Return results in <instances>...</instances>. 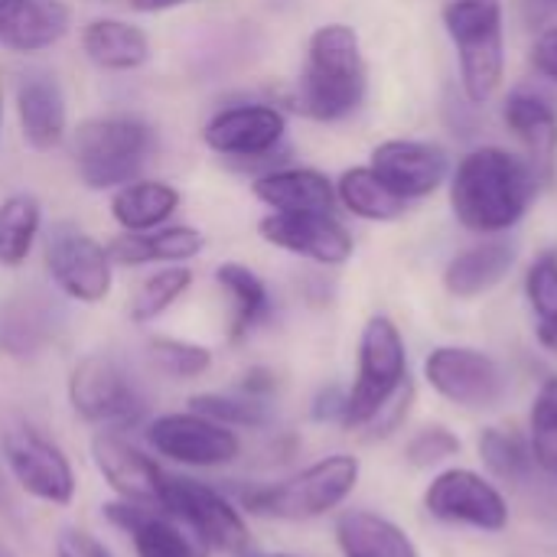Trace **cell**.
<instances>
[{
    "instance_id": "6da1fadb",
    "label": "cell",
    "mask_w": 557,
    "mask_h": 557,
    "mask_svg": "<svg viewBox=\"0 0 557 557\" xmlns=\"http://www.w3.org/2000/svg\"><path fill=\"white\" fill-rule=\"evenodd\" d=\"M535 193L539 180L529 160L503 147H476L450 170V209L467 232L483 238L512 232Z\"/></svg>"
},
{
    "instance_id": "7a4b0ae2",
    "label": "cell",
    "mask_w": 557,
    "mask_h": 557,
    "mask_svg": "<svg viewBox=\"0 0 557 557\" xmlns=\"http://www.w3.org/2000/svg\"><path fill=\"white\" fill-rule=\"evenodd\" d=\"M369 95V65L359 33L346 23L320 26L304 55L294 108L320 124L352 117Z\"/></svg>"
},
{
    "instance_id": "3957f363",
    "label": "cell",
    "mask_w": 557,
    "mask_h": 557,
    "mask_svg": "<svg viewBox=\"0 0 557 557\" xmlns=\"http://www.w3.org/2000/svg\"><path fill=\"white\" fill-rule=\"evenodd\" d=\"M362 463L352 454H330L294 476L268 486L242 490L238 503L251 516L274 522H310L336 512L359 486Z\"/></svg>"
},
{
    "instance_id": "277c9868",
    "label": "cell",
    "mask_w": 557,
    "mask_h": 557,
    "mask_svg": "<svg viewBox=\"0 0 557 557\" xmlns=\"http://www.w3.org/2000/svg\"><path fill=\"white\" fill-rule=\"evenodd\" d=\"M444 29L457 49L460 88L470 104H486L506 75V7L503 0H447Z\"/></svg>"
},
{
    "instance_id": "5b68a950",
    "label": "cell",
    "mask_w": 557,
    "mask_h": 557,
    "mask_svg": "<svg viewBox=\"0 0 557 557\" xmlns=\"http://www.w3.org/2000/svg\"><path fill=\"white\" fill-rule=\"evenodd\" d=\"M411 388L408 346L398 323L385 313L366 320L356 352V382L346 392V431H366L392 401Z\"/></svg>"
},
{
    "instance_id": "8992f818",
    "label": "cell",
    "mask_w": 557,
    "mask_h": 557,
    "mask_svg": "<svg viewBox=\"0 0 557 557\" xmlns=\"http://www.w3.org/2000/svg\"><path fill=\"white\" fill-rule=\"evenodd\" d=\"M153 150V131L127 114L91 117L75 131V170L88 189H121L137 180Z\"/></svg>"
},
{
    "instance_id": "52a82bcc",
    "label": "cell",
    "mask_w": 557,
    "mask_h": 557,
    "mask_svg": "<svg viewBox=\"0 0 557 557\" xmlns=\"http://www.w3.org/2000/svg\"><path fill=\"white\" fill-rule=\"evenodd\" d=\"M0 460L20 493L46 506H69L75 499L78 483L65 450L52 437H46L33 421L26 418L3 421Z\"/></svg>"
},
{
    "instance_id": "ba28073f",
    "label": "cell",
    "mask_w": 557,
    "mask_h": 557,
    "mask_svg": "<svg viewBox=\"0 0 557 557\" xmlns=\"http://www.w3.org/2000/svg\"><path fill=\"white\" fill-rule=\"evenodd\" d=\"M69 405L85 424H95L101 431H131L147 414L140 388L108 352H88L72 366Z\"/></svg>"
},
{
    "instance_id": "9c48e42d",
    "label": "cell",
    "mask_w": 557,
    "mask_h": 557,
    "mask_svg": "<svg viewBox=\"0 0 557 557\" xmlns=\"http://www.w3.org/2000/svg\"><path fill=\"white\" fill-rule=\"evenodd\" d=\"M163 512H170L176 522H183L206 552L219 555H245L251 532L242 516V509L222 496L215 486L193 480V476H170Z\"/></svg>"
},
{
    "instance_id": "30bf717a",
    "label": "cell",
    "mask_w": 557,
    "mask_h": 557,
    "mask_svg": "<svg viewBox=\"0 0 557 557\" xmlns=\"http://www.w3.org/2000/svg\"><path fill=\"white\" fill-rule=\"evenodd\" d=\"M428 385L463 411H496L509 395L506 369L473 346H437L424 359Z\"/></svg>"
},
{
    "instance_id": "8fae6325",
    "label": "cell",
    "mask_w": 557,
    "mask_h": 557,
    "mask_svg": "<svg viewBox=\"0 0 557 557\" xmlns=\"http://www.w3.org/2000/svg\"><path fill=\"white\" fill-rule=\"evenodd\" d=\"M424 509L437 522L467 525L486 535H499L509 525V503L503 490L470 467L441 470L424 490Z\"/></svg>"
},
{
    "instance_id": "7c38bea8",
    "label": "cell",
    "mask_w": 557,
    "mask_h": 557,
    "mask_svg": "<svg viewBox=\"0 0 557 557\" xmlns=\"http://www.w3.org/2000/svg\"><path fill=\"white\" fill-rule=\"evenodd\" d=\"M147 447L157 457H166L196 470H219L238 460L242 441L238 431L199 414V411H170L147 424Z\"/></svg>"
},
{
    "instance_id": "4fadbf2b",
    "label": "cell",
    "mask_w": 557,
    "mask_h": 557,
    "mask_svg": "<svg viewBox=\"0 0 557 557\" xmlns=\"http://www.w3.org/2000/svg\"><path fill=\"white\" fill-rule=\"evenodd\" d=\"M46 268L52 284L78 304H101L111 294V258L101 242L72 222H55L46 235Z\"/></svg>"
},
{
    "instance_id": "5bb4252c",
    "label": "cell",
    "mask_w": 557,
    "mask_h": 557,
    "mask_svg": "<svg viewBox=\"0 0 557 557\" xmlns=\"http://www.w3.org/2000/svg\"><path fill=\"white\" fill-rule=\"evenodd\" d=\"M287 134V117L274 104H235L222 108L202 131L209 150L235 163H281V144Z\"/></svg>"
},
{
    "instance_id": "9a60e30c",
    "label": "cell",
    "mask_w": 557,
    "mask_h": 557,
    "mask_svg": "<svg viewBox=\"0 0 557 557\" xmlns=\"http://www.w3.org/2000/svg\"><path fill=\"white\" fill-rule=\"evenodd\" d=\"M258 232L268 245L323 268H339L356 251L349 228L333 212H271L258 222Z\"/></svg>"
},
{
    "instance_id": "2e32d148",
    "label": "cell",
    "mask_w": 557,
    "mask_h": 557,
    "mask_svg": "<svg viewBox=\"0 0 557 557\" xmlns=\"http://www.w3.org/2000/svg\"><path fill=\"white\" fill-rule=\"evenodd\" d=\"M91 460L117 499L163 509L166 480L163 467L124 437V431H98L91 437Z\"/></svg>"
},
{
    "instance_id": "e0dca14e",
    "label": "cell",
    "mask_w": 557,
    "mask_h": 557,
    "mask_svg": "<svg viewBox=\"0 0 557 557\" xmlns=\"http://www.w3.org/2000/svg\"><path fill=\"white\" fill-rule=\"evenodd\" d=\"M369 166L405 199H424L437 193L450 176V157L441 144L392 137L372 150Z\"/></svg>"
},
{
    "instance_id": "ac0fdd59",
    "label": "cell",
    "mask_w": 557,
    "mask_h": 557,
    "mask_svg": "<svg viewBox=\"0 0 557 557\" xmlns=\"http://www.w3.org/2000/svg\"><path fill=\"white\" fill-rule=\"evenodd\" d=\"M62 330L59 304L39 290L26 287L0 300V356L26 362L42 356Z\"/></svg>"
},
{
    "instance_id": "d6986e66",
    "label": "cell",
    "mask_w": 557,
    "mask_h": 557,
    "mask_svg": "<svg viewBox=\"0 0 557 557\" xmlns=\"http://www.w3.org/2000/svg\"><path fill=\"white\" fill-rule=\"evenodd\" d=\"M503 121L525 147L529 166L539 183H557V111L555 104L529 88H516L503 104Z\"/></svg>"
},
{
    "instance_id": "ffe728a7",
    "label": "cell",
    "mask_w": 557,
    "mask_h": 557,
    "mask_svg": "<svg viewBox=\"0 0 557 557\" xmlns=\"http://www.w3.org/2000/svg\"><path fill=\"white\" fill-rule=\"evenodd\" d=\"M519 248L503 235L480 238L476 245L457 251L444 268V290L457 300H476L496 290L516 268Z\"/></svg>"
},
{
    "instance_id": "44dd1931",
    "label": "cell",
    "mask_w": 557,
    "mask_h": 557,
    "mask_svg": "<svg viewBox=\"0 0 557 557\" xmlns=\"http://www.w3.org/2000/svg\"><path fill=\"white\" fill-rule=\"evenodd\" d=\"M72 26L62 0H0V46L16 55L52 49Z\"/></svg>"
},
{
    "instance_id": "7402d4cb",
    "label": "cell",
    "mask_w": 557,
    "mask_h": 557,
    "mask_svg": "<svg viewBox=\"0 0 557 557\" xmlns=\"http://www.w3.org/2000/svg\"><path fill=\"white\" fill-rule=\"evenodd\" d=\"M16 117H20L23 140L33 150H39V153L55 150L69 127V108H65L62 85L46 72L23 75V82L16 85Z\"/></svg>"
},
{
    "instance_id": "603a6c76",
    "label": "cell",
    "mask_w": 557,
    "mask_h": 557,
    "mask_svg": "<svg viewBox=\"0 0 557 557\" xmlns=\"http://www.w3.org/2000/svg\"><path fill=\"white\" fill-rule=\"evenodd\" d=\"M101 516L131 535L134 555L137 557H199L193 552L189 539L176 525V519L157 506H140V503H108L101 506Z\"/></svg>"
},
{
    "instance_id": "cb8c5ba5",
    "label": "cell",
    "mask_w": 557,
    "mask_h": 557,
    "mask_svg": "<svg viewBox=\"0 0 557 557\" xmlns=\"http://www.w3.org/2000/svg\"><path fill=\"white\" fill-rule=\"evenodd\" d=\"M251 193L274 212H333L336 183L310 166H277L255 176Z\"/></svg>"
},
{
    "instance_id": "d4e9b609",
    "label": "cell",
    "mask_w": 557,
    "mask_h": 557,
    "mask_svg": "<svg viewBox=\"0 0 557 557\" xmlns=\"http://www.w3.org/2000/svg\"><path fill=\"white\" fill-rule=\"evenodd\" d=\"M104 248L111 264L121 268H144L153 261L183 264L206 248V235L193 225H160L153 232H121Z\"/></svg>"
},
{
    "instance_id": "484cf974",
    "label": "cell",
    "mask_w": 557,
    "mask_h": 557,
    "mask_svg": "<svg viewBox=\"0 0 557 557\" xmlns=\"http://www.w3.org/2000/svg\"><path fill=\"white\" fill-rule=\"evenodd\" d=\"M336 548L343 557H421L401 525L369 509H349L336 519Z\"/></svg>"
},
{
    "instance_id": "4316f807",
    "label": "cell",
    "mask_w": 557,
    "mask_h": 557,
    "mask_svg": "<svg viewBox=\"0 0 557 557\" xmlns=\"http://www.w3.org/2000/svg\"><path fill=\"white\" fill-rule=\"evenodd\" d=\"M82 49L85 55L104 69V72H134L150 59V39L140 26L127 20H91L82 29Z\"/></svg>"
},
{
    "instance_id": "83f0119b",
    "label": "cell",
    "mask_w": 557,
    "mask_h": 557,
    "mask_svg": "<svg viewBox=\"0 0 557 557\" xmlns=\"http://www.w3.org/2000/svg\"><path fill=\"white\" fill-rule=\"evenodd\" d=\"M215 284L225 290L232 304V320H228V339L245 343L268 317H271V294L268 284L238 261H225L215 268Z\"/></svg>"
},
{
    "instance_id": "f1b7e54d",
    "label": "cell",
    "mask_w": 557,
    "mask_h": 557,
    "mask_svg": "<svg viewBox=\"0 0 557 557\" xmlns=\"http://www.w3.org/2000/svg\"><path fill=\"white\" fill-rule=\"evenodd\" d=\"M180 209V189L163 180H131L111 199V215L124 232H153Z\"/></svg>"
},
{
    "instance_id": "f546056e",
    "label": "cell",
    "mask_w": 557,
    "mask_h": 557,
    "mask_svg": "<svg viewBox=\"0 0 557 557\" xmlns=\"http://www.w3.org/2000/svg\"><path fill=\"white\" fill-rule=\"evenodd\" d=\"M336 199L366 222H395L408 212V202L372 166L346 170L336 183Z\"/></svg>"
},
{
    "instance_id": "4dcf8cb0",
    "label": "cell",
    "mask_w": 557,
    "mask_h": 557,
    "mask_svg": "<svg viewBox=\"0 0 557 557\" xmlns=\"http://www.w3.org/2000/svg\"><path fill=\"white\" fill-rule=\"evenodd\" d=\"M42 225V206L29 193L7 196L0 202V268H20Z\"/></svg>"
},
{
    "instance_id": "1f68e13d",
    "label": "cell",
    "mask_w": 557,
    "mask_h": 557,
    "mask_svg": "<svg viewBox=\"0 0 557 557\" xmlns=\"http://www.w3.org/2000/svg\"><path fill=\"white\" fill-rule=\"evenodd\" d=\"M525 300L535 317V339L557 356V248L542 251L525 274Z\"/></svg>"
},
{
    "instance_id": "d6a6232c",
    "label": "cell",
    "mask_w": 557,
    "mask_h": 557,
    "mask_svg": "<svg viewBox=\"0 0 557 557\" xmlns=\"http://www.w3.org/2000/svg\"><path fill=\"white\" fill-rule=\"evenodd\" d=\"M480 460L483 467L499 480V483H512L522 486L529 483V476L535 473V457L529 447V437L516 434V431H503V428H486L476 441Z\"/></svg>"
},
{
    "instance_id": "836d02e7",
    "label": "cell",
    "mask_w": 557,
    "mask_h": 557,
    "mask_svg": "<svg viewBox=\"0 0 557 557\" xmlns=\"http://www.w3.org/2000/svg\"><path fill=\"white\" fill-rule=\"evenodd\" d=\"M193 287V271L186 264H166L160 271H153L131 297V320L137 326L153 323L157 317H163L186 290Z\"/></svg>"
},
{
    "instance_id": "e575fe53",
    "label": "cell",
    "mask_w": 557,
    "mask_h": 557,
    "mask_svg": "<svg viewBox=\"0 0 557 557\" xmlns=\"http://www.w3.org/2000/svg\"><path fill=\"white\" fill-rule=\"evenodd\" d=\"M189 408L238 431V428H248V431H258V428H268L271 424V401H258V398H248L242 392H206V395H193L189 398Z\"/></svg>"
},
{
    "instance_id": "d590c367",
    "label": "cell",
    "mask_w": 557,
    "mask_h": 557,
    "mask_svg": "<svg viewBox=\"0 0 557 557\" xmlns=\"http://www.w3.org/2000/svg\"><path fill=\"white\" fill-rule=\"evenodd\" d=\"M529 447L535 467L557 476V375L545 379L529 414Z\"/></svg>"
},
{
    "instance_id": "8d00e7d4",
    "label": "cell",
    "mask_w": 557,
    "mask_h": 557,
    "mask_svg": "<svg viewBox=\"0 0 557 557\" xmlns=\"http://www.w3.org/2000/svg\"><path fill=\"white\" fill-rule=\"evenodd\" d=\"M147 359L157 372L170 379H199L212 369V352L199 343L176 339V336H150Z\"/></svg>"
},
{
    "instance_id": "74e56055",
    "label": "cell",
    "mask_w": 557,
    "mask_h": 557,
    "mask_svg": "<svg viewBox=\"0 0 557 557\" xmlns=\"http://www.w3.org/2000/svg\"><path fill=\"white\" fill-rule=\"evenodd\" d=\"M460 437L444 428V424H428L421 428L408 444H405V460L414 467V470H434L447 460H454L460 454Z\"/></svg>"
},
{
    "instance_id": "f35d334b",
    "label": "cell",
    "mask_w": 557,
    "mask_h": 557,
    "mask_svg": "<svg viewBox=\"0 0 557 557\" xmlns=\"http://www.w3.org/2000/svg\"><path fill=\"white\" fill-rule=\"evenodd\" d=\"M55 557H114L91 532L85 529H62L55 539Z\"/></svg>"
},
{
    "instance_id": "ab89813d",
    "label": "cell",
    "mask_w": 557,
    "mask_h": 557,
    "mask_svg": "<svg viewBox=\"0 0 557 557\" xmlns=\"http://www.w3.org/2000/svg\"><path fill=\"white\" fill-rule=\"evenodd\" d=\"M310 414H313V421H320V424H343V418H346V392H343L339 385L320 388L317 398H313Z\"/></svg>"
},
{
    "instance_id": "60d3db41",
    "label": "cell",
    "mask_w": 557,
    "mask_h": 557,
    "mask_svg": "<svg viewBox=\"0 0 557 557\" xmlns=\"http://www.w3.org/2000/svg\"><path fill=\"white\" fill-rule=\"evenodd\" d=\"M532 65L539 75H545L548 82L557 85V23L539 33V39L532 46Z\"/></svg>"
},
{
    "instance_id": "b9f144b4",
    "label": "cell",
    "mask_w": 557,
    "mask_h": 557,
    "mask_svg": "<svg viewBox=\"0 0 557 557\" xmlns=\"http://www.w3.org/2000/svg\"><path fill=\"white\" fill-rule=\"evenodd\" d=\"M235 392H242V395H248V398H258V401H271L274 392H277V375H274L271 369H264V366H255V369H248V372L238 379Z\"/></svg>"
},
{
    "instance_id": "7bdbcfd3",
    "label": "cell",
    "mask_w": 557,
    "mask_h": 557,
    "mask_svg": "<svg viewBox=\"0 0 557 557\" xmlns=\"http://www.w3.org/2000/svg\"><path fill=\"white\" fill-rule=\"evenodd\" d=\"M0 519H7L10 525H20V506H16V496H13V480L0 460Z\"/></svg>"
},
{
    "instance_id": "ee69618b",
    "label": "cell",
    "mask_w": 557,
    "mask_h": 557,
    "mask_svg": "<svg viewBox=\"0 0 557 557\" xmlns=\"http://www.w3.org/2000/svg\"><path fill=\"white\" fill-rule=\"evenodd\" d=\"M183 3H193V0H127V7L137 13H160V10H173Z\"/></svg>"
},
{
    "instance_id": "f6af8a7d",
    "label": "cell",
    "mask_w": 557,
    "mask_h": 557,
    "mask_svg": "<svg viewBox=\"0 0 557 557\" xmlns=\"http://www.w3.org/2000/svg\"><path fill=\"white\" fill-rule=\"evenodd\" d=\"M0 557H16V552H13L3 539H0Z\"/></svg>"
},
{
    "instance_id": "bcb514c9",
    "label": "cell",
    "mask_w": 557,
    "mask_h": 557,
    "mask_svg": "<svg viewBox=\"0 0 557 557\" xmlns=\"http://www.w3.org/2000/svg\"><path fill=\"white\" fill-rule=\"evenodd\" d=\"M238 557H281V555H238Z\"/></svg>"
},
{
    "instance_id": "7dc6e473",
    "label": "cell",
    "mask_w": 557,
    "mask_h": 557,
    "mask_svg": "<svg viewBox=\"0 0 557 557\" xmlns=\"http://www.w3.org/2000/svg\"><path fill=\"white\" fill-rule=\"evenodd\" d=\"M542 3H555V7H557V0H542Z\"/></svg>"
},
{
    "instance_id": "c3c4849f",
    "label": "cell",
    "mask_w": 557,
    "mask_h": 557,
    "mask_svg": "<svg viewBox=\"0 0 557 557\" xmlns=\"http://www.w3.org/2000/svg\"><path fill=\"white\" fill-rule=\"evenodd\" d=\"M0 117H3V104H0Z\"/></svg>"
}]
</instances>
